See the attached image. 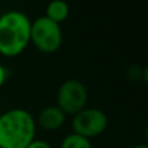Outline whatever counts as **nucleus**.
I'll list each match as a JSON object with an SVG mask.
<instances>
[{"label": "nucleus", "instance_id": "obj_6", "mask_svg": "<svg viewBox=\"0 0 148 148\" xmlns=\"http://www.w3.org/2000/svg\"><path fill=\"white\" fill-rule=\"evenodd\" d=\"M65 120H66V114L57 105L43 108L38 114L39 126L47 131H55L61 129L65 123Z\"/></svg>", "mask_w": 148, "mask_h": 148}, {"label": "nucleus", "instance_id": "obj_8", "mask_svg": "<svg viewBox=\"0 0 148 148\" xmlns=\"http://www.w3.org/2000/svg\"><path fill=\"white\" fill-rule=\"evenodd\" d=\"M60 148H92V144L90 139L72 133L62 139Z\"/></svg>", "mask_w": 148, "mask_h": 148}, {"label": "nucleus", "instance_id": "obj_1", "mask_svg": "<svg viewBox=\"0 0 148 148\" xmlns=\"http://www.w3.org/2000/svg\"><path fill=\"white\" fill-rule=\"evenodd\" d=\"M36 122L25 109H9L0 114V148H26L35 139Z\"/></svg>", "mask_w": 148, "mask_h": 148}, {"label": "nucleus", "instance_id": "obj_13", "mask_svg": "<svg viewBox=\"0 0 148 148\" xmlns=\"http://www.w3.org/2000/svg\"><path fill=\"white\" fill-rule=\"evenodd\" d=\"M144 135H146V140H147V143H148V126H147V129H146V133H144Z\"/></svg>", "mask_w": 148, "mask_h": 148}, {"label": "nucleus", "instance_id": "obj_4", "mask_svg": "<svg viewBox=\"0 0 148 148\" xmlns=\"http://www.w3.org/2000/svg\"><path fill=\"white\" fill-rule=\"evenodd\" d=\"M88 100L87 88L78 79H68L62 82L57 91V107L65 114L74 116L86 108Z\"/></svg>", "mask_w": 148, "mask_h": 148}, {"label": "nucleus", "instance_id": "obj_2", "mask_svg": "<svg viewBox=\"0 0 148 148\" xmlns=\"http://www.w3.org/2000/svg\"><path fill=\"white\" fill-rule=\"evenodd\" d=\"M31 21L20 10H9L0 16V55L16 57L30 44Z\"/></svg>", "mask_w": 148, "mask_h": 148}, {"label": "nucleus", "instance_id": "obj_10", "mask_svg": "<svg viewBox=\"0 0 148 148\" xmlns=\"http://www.w3.org/2000/svg\"><path fill=\"white\" fill-rule=\"evenodd\" d=\"M7 77H8L7 69L4 68V65H3V64H0V88H1L3 84L5 83V81H7Z\"/></svg>", "mask_w": 148, "mask_h": 148}, {"label": "nucleus", "instance_id": "obj_3", "mask_svg": "<svg viewBox=\"0 0 148 148\" xmlns=\"http://www.w3.org/2000/svg\"><path fill=\"white\" fill-rule=\"evenodd\" d=\"M30 43L43 53H55L62 44V31L59 23L51 21L46 16L38 17L31 22Z\"/></svg>", "mask_w": 148, "mask_h": 148}, {"label": "nucleus", "instance_id": "obj_12", "mask_svg": "<svg viewBox=\"0 0 148 148\" xmlns=\"http://www.w3.org/2000/svg\"><path fill=\"white\" fill-rule=\"evenodd\" d=\"M133 148H148V144H139V146H135Z\"/></svg>", "mask_w": 148, "mask_h": 148}, {"label": "nucleus", "instance_id": "obj_7", "mask_svg": "<svg viewBox=\"0 0 148 148\" xmlns=\"http://www.w3.org/2000/svg\"><path fill=\"white\" fill-rule=\"evenodd\" d=\"M69 4L65 0H51L46 8V17L59 25L69 17Z\"/></svg>", "mask_w": 148, "mask_h": 148}, {"label": "nucleus", "instance_id": "obj_11", "mask_svg": "<svg viewBox=\"0 0 148 148\" xmlns=\"http://www.w3.org/2000/svg\"><path fill=\"white\" fill-rule=\"evenodd\" d=\"M142 79H143L144 83L148 86V64L142 69Z\"/></svg>", "mask_w": 148, "mask_h": 148}, {"label": "nucleus", "instance_id": "obj_9", "mask_svg": "<svg viewBox=\"0 0 148 148\" xmlns=\"http://www.w3.org/2000/svg\"><path fill=\"white\" fill-rule=\"evenodd\" d=\"M26 148H52L51 144H48L44 140H39V139H34L30 144H29Z\"/></svg>", "mask_w": 148, "mask_h": 148}, {"label": "nucleus", "instance_id": "obj_5", "mask_svg": "<svg viewBox=\"0 0 148 148\" xmlns=\"http://www.w3.org/2000/svg\"><path fill=\"white\" fill-rule=\"evenodd\" d=\"M73 133L91 139L99 136L107 130L108 117L99 108H84L73 116Z\"/></svg>", "mask_w": 148, "mask_h": 148}]
</instances>
